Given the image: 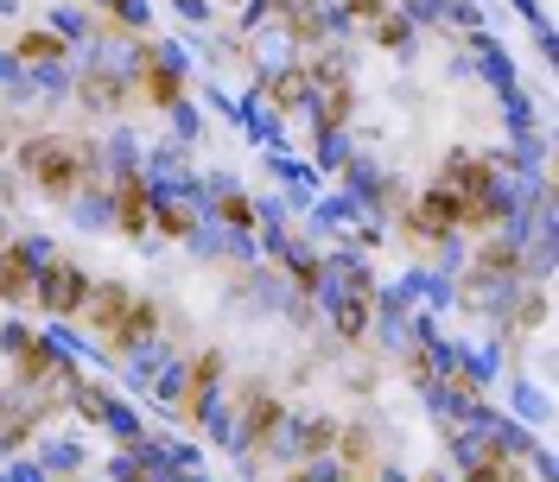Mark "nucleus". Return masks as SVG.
Wrapping results in <instances>:
<instances>
[{
	"label": "nucleus",
	"instance_id": "f8f14e48",
	"mask_svg": "<svg viewBox=\"0 0 559 482\" xmlns=\"http://www.w3.org/2000/svg\"><path fill=\"white\" fill-rule=\"evenodd\" d=\"M299 96H306V70H286L274 83V103H299Z\"/></svg>",
	"mask_w": 559,
	"mask_h": 482
},
{
	"label": "nucleus",
	"instance_id": "f03ea898",
	"mask_svg": "<svg viewBox=\"0 0 559 482\" xmlns=\"http://www.w3.org/2000/svg\"><path fill=\"white\" fill-rule=\"evenodd\" d=\"M407 229H414V236H426V241H445V236H457V229H464V204H457L445 184H432V191L407 209Z\"/></svg>",
	"mask_w": 559,
	"mask_h": 482
},
{
	"label": "nucleus",
	"instance_id": "7ed1b4c3",
	"mask_svg": "<svg viewBox=\"0 0 559 482\" xmlns=\"http://www.w3.org/2000/svg\"><path fill=\"white\" fill-rule=\"evenodd\" d=\"M90 317H96V330H103L108 344L121 337V317H128V286H90Z\"/></svg>",
	"mask_w": 559,
	"mask_h": 482
},
{
	"label": "nucleus",
	"instance_id": "2eb2a0df",
	"mask_svg": "<svg viewBox=\"0 0 559 482\" xmlns=\"http://www.w3.org/2000/svg\"><path fill=\"white\" fill-rule=\"evenodd\" d=\"M349 7H356V13H376V7H382V0H349Z\"/></svg>",
	"mask_w": 559,
	"mask_h": 482
},
{
	"label": "nucleus",
	"instance_id": "ddd939ff",
	"mask_svg": "<svg viewBox=\"0 0 559 482\" xmlns=\"http://www.w3.org/2000/svg\"><path fill=\"white\" fill-rule=\"evenodd\" d=\"M223 222H236V229H254V209H248V197H223Z\"/></svg>",
	"mask_w": 559,
	"mask_h": 482
},
{
	"label": "nucleus",
	"instance_id": "9d476101",
	"mask_svg": "<svg viewBox=\"0 0 559 482\" xmlns=\"http://www.w3.org/2000/svg\"><path fill=\"white\" fill-rule=\"evenodd\" d=\"M337 445V425H331V419H312V425H306V450H331Z\"/></svg>",
	"mask_w": 559,
	"mask_h": 482
},
{
	"label": "nucleus",
	"instance_id": "0eeeda50",
	"mask_svg": "<svg viewBox=\"0 0 559 482\" xmlns=\"http://www.w3.org/2000/svg\"><path fill=\"white\" fill-rule=\"evenodd\" d=\"M153 216H159V229H166V236H191V229H198V209L173 204V197H153Z\"/></svg>",
	"mask_w": 559,
	"mask_h": 482
},
{
	"label": "nucleus",
	"instance_id": "f3484780",
	"mask_svg": "<svg viewBox=\"0 0 559 482\" xmlns=\"http://www.w3.org/2000/svg\"><path fill=\"white\" fill-rule=\"evenodd\" d=\"M349 482H369V477H349Z\"/></svg>",
	"mask_w": 559,
	"mask_h": 482
},
{
	"label": "nucleus",
	"instance_id": "f257e3e1",
	"mask_svg": "<svg viewBox=\"0 0 559 482\" xmlns=\"http://www.w3.org/2000/svg\"><path fill=\"white\" fill-rule=\"evenodd\" d=\"M33 286H38V305H45V311H58V317H70V311H83V305H90V279L76 274L70 261H45Z\"/></svg>",
	"mask_w": 559,
	"mask_h": 482
},
{
	"label": "nucleus",
	"instance_id": "39448f33",
	"mask_svg": "<svg viewBox=\"0 0 559 482\" xmlns=\"http://www.w3.org/2000/svg\"><path fill=\"white\" fill-rule=\"evenodd\" d=\"M216 375H223V356L216 349L191 362V394H185V413L191 419H204V400H210V387H216Z\"/></svg>",
	"mask_w": 559,
	"mask_h": 482
},
{
	"label": "nucleus",
	"instance_id": "423d86ee",
	"mask_svg": "<svg viewBox=\"0 0 559 482\" xmlns=\"http://www.w3.org/2000/svg\"><path fill=\"white\" fill-rule=\"evenodd\" d=\"M115 209H121V229H128V236H146V191H140V178H128V184L115 191Z\"/></svg>",
	"mask_w": 559,
	"mask_h": 482
},
{
	"label": "nucleus",
	"instance_id": "dca6fc26",
	"mask_svg": "<svg viewBox=\"0 0 559 482\" xmlns=\"http://www.w3.org/2000/svg\"><path fill=\"white\" fill-rule=\"evenodd\" d=\"M0 248H7V222H0Z\"/></svg>",
	"mask_w": 559,
	"mask_h": 482
},
{
	"label": "nucleus",
	"instance_id": "4468645a",
	"mask_svg": "<svg viewBox=\"0 0 559 482\" xmlns=\"http://www.w3.org/2000/svg\"><path fill=\"white\" fill-rule=\"evenodd\" d=\"M20 51H26V58H51V51H58V38H51V33H33Z\"/></svg>",
	"mask_w": 559,
	"mask_h": 482
},
{
	"label": "nucleus",
	"instance_id": "20e7f679",
	"mask_svg": "<svg viewBox=\"0 0 559 482\" xmlns=\"http://www.w3.org/2000/svg\"><path fill=\"white\" fill-rule=\"evenodd\" d=\"M0 292L7 299H33V254L13 241V248H0Z\"/></svg>",
	"mask_w": 559,
	"mask_h": 482
},
{
	"label": "nucleus",
	"instance_id": "6e6552de",
	"mask_svg": "<svg viewBox=\"0 0 559 482\" xmlns=\"http://www.w3.org/2000/svg\"><path fill=\"white\" fill-rule=\"evenodd\" d=\"M362 324H369V299L349 292L344 305H337V330H344V337H362Z\"/></svg>",
	"mask_w": 559,
	"mask_h": 482
},
{
	"label": "nucleus",
	"instance_id": "9b49d317",
	"mask_svg": "<svg viewBox=\"0 0 559 482\" xmlns=\"http://www.w3.org/2000/svg\"><path fill=\"white\" fill-rule=\"evenodd\" d=\"M369 450H376V445H369V432H362V425H349V432H344V457H349V463H369Z\"/></svg>",
	"mask_w": 559,
	"mask_h": 482
},
{
	"label": "nucleus",
	"instance_id": "1a4fd4ad",
	"mask_svg": "<svg viewBox=\"0 0 559 482\" xmlns=\"http://www.w3.org/2000/svg\"><path fill=\"white\" fill-rule=\"evenodd\" d=\"M146 96H153V103H173V96H178V89H173V70L146 64Z\"/></svg>",
	"mask_w": 559,
	"mask_h": 482
},
{
	"label": "nucleus",
	"instance_id": "a211bd4d",
	"mask_svg": "<svg viewBox=\"0 0 559 482\" xmlns=\"http://www.w3.org/2000/svg\"><path fill=\"white\" fill-rule=\"evenodd\" d=\"M0 146H7V140H0Z\"/></svg>",
	"mask_w": 559,
	"mask_h": 482
}]
</instances>
